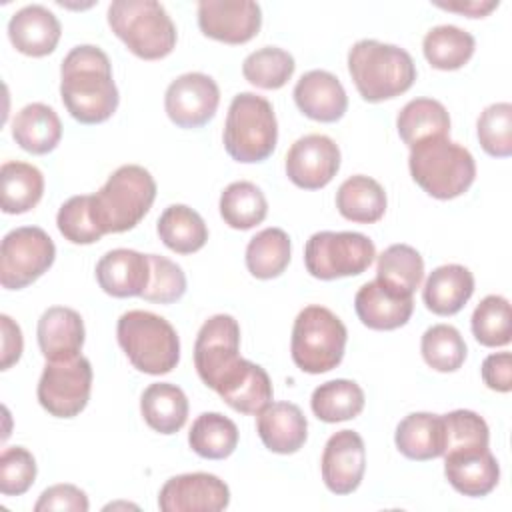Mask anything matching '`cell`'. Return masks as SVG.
Wrapping results in <instances>:
<instances>
[{
	"label": "cell",
	"instance_id": "obj_5",
	"mask_svg": "<svg viewBox=\"0 0 512 512\" xmlns=\"http://www.w3.org/2000/svg\"><path fill=\"white\" fill-rule=\"evenodd\" d=\"M108 26L124 46L142 60L166 58L176 46V26L156 0H114Z\"/></svg>",
	"mask_w": 512,
	"mask_h": 512
},
{
	"label": "cell",
	"instance_id": "obj_21",
	"mask_svg": "<svg viewBox=\"0 0 512 512\" xmlns=\"http://www.w3.org/2000/svg\"><path fill=\"white\" fill-rule=\"evenodd\" d=\"M96 280L108 296H142L150 280L148 254L130 248L110 250L96 264Z\"/></svg>",
	"mask_w": 512,
	"mask_h": 512
},
{
	"label": "cell",
	"instance_id": "obj_50",
	"mask_svg": "<svg viewBox=\"0 0 512 512\" xmlns=\"http://www.w3.org/2000/svg\"><path fill=\"white\" fill-rule=\"evenodd\" d=\"M0 326H2V360H0V370H8L12 364H16L22 356L24 340H22V330L20 326L6 314L0 316Z\"/></svg>",
	"mask_w": 512,
	"mask_h": 512
},
{
	"label": "cell",
	"instance_id": "obj_27",
	"mask_svg": "<svg viewBox=\"0 0 512 512\" xmlns=\"http://www.w3.org/2000/svg\"><path fill=\"white\" fill-rule=\"evenodd\" d=\"M12 138L30 154H48L62 138V122L54 108L42 102H32L14 116Z\"/></svg>",
	"mask_w": 512,
	"mask_h": 512
},
{
	"label": "cell",
	"instance_id": "obj_35",
	"mask_svg": "<svg viewBox=\"0 0 512 512\" xmlns=\"http://www.w3.org/2000/svg\"><path fill=\"white\" fill-rule=\"evenodd\" d=\"M476 48V40L470 32L452 26L442 24L434 26L426 32L422 40V52L428 64L436 70H458L472 58Z\"/></svg>",
	"mask_w": 512,
	"mask_h": 512
},
{
	"label": "cell",
	"instance_id": "obj_10",
	"mask_svg": "<svg viewBox=\"0 0 512 512\" xmlns=\"http://www.w3.org/2000/svg\"><path fill=\"white\" fill-rule=\"evenodd\" d=\"M56 246L38 226H20L2 238L0 284L6 290H22L36 282L54 264Z\"/></svg>",
	"mask_w": 512,
	"mask_h": 512
},
{
	"label": "cell",
	"instance_id": "obj_14",
	"mask_svg": "<svg viewBox=\"0 0 512 512\" xmlns=\"http://www.w3.org/2000/svg\"><path fill=\"white\" fill-rule=\"evenodd\" d=\"M340 170V148L324 134L298 138L286 154V176L304 190H318L332 182Z\"/></svg>",
	"mask_w": 512,
	"mask_h": 512
},
{
	"label": "cell",
	"instance_id": "obj_13",
	"mask_svg": "<svg viewBox=\"0 0 512 512\" xmlns=\"http://www.w3.org/2000/svg\"><path fill=\"white\" fill-rule=\"evenodd\" d=\"M220 104V88L208 74L188 72L172 80L164 94V110L178 128L208 124Z\"/></svg>",
	"mask_w": 512,
	"mask_h": 512
},
{
	"label": "cell",
	"instance_id": "obj_45",
	"mask_svg": "<svg viewBox=\"0 0 512 512\" xmlns=\"http://www.w3.org/2000/svg\"><path fill=\"white\" fill-rule=\"evenodd\" d=\"M444 422V454L452 450L488 448L490 430L482 416L472 410H452L442 416Z\"/></svg>",
	"mask_w": 512,
	"mask_h": 512
},
{
	"label": "cell",
	"instance_id": "obj_23",
	"mask_svg": "<svg viewBox=\"0 0 512 512\" xmlns=\"http://www.w3.org/2000/svg\"><path fill=\"white\" fill-rule=\"evenodd\" d=\"M256 430L262 444L276 454L298 452L308 438V422L292 402H270L256 414Z\"/></svg>",
	"mask_w": 512,
	"mask_h": 512
},
{
	"label": "cell",
	"instance_id": "obj_20",
	"mask_svg": "<svg viewBox=\"0 0 512 512\" xmlns=\"http://www.w3.org/2000/svg\"><path fill=\"white\" fill-rule=\"evenodd\" d=\"M298 110L316 122H336L348 110V96L340 80L326 70H310L294 86Z\"/></svg>",
	"mask_w": 512,
	"mask_h": 512
},
{
	"label": "cell",
	"instance_id": "obj_36",
	"mask_svg": "<svg viewBox=\"0 0 512 512\" xmlns=\"http://www.w3.org/2000/svg\"><path fill=\"white\" fill-rule=\"evenodd\" d=\"M310 406L314 416L322 422L334 424L352 420L364 410V390L354 380H330L314 388Z\"/></svg>",
	"mask_w": 512,
	"mask_h": 512
},
{
	"label": "cell",
	"instance_id": "obj_24",
	"mask_svg": "<svg viewBox=\"0 0 512 512\" xmlns=\"http://www.w3.org/2000/svg\"><path fill=\"white\" fill-rule=\"evenodd\" d=\"M474 294V276L462 264H444L430 272L424 282L422 300L432 314H458Z\"/></svg>",
	"mask_w": 512,
	"mask_h": 512
},
{
	"label": "cell",
	"instance_id": "obj_44",
	"mask_svg": "<svg viewBox=\"0 0 512 512\" xmlns=\"http://www.w3.org/2000/svg\"><path fill=\"white\" fill-rule=\"evenodd\" d=\"M476 134L486 154L508 158L512 154V104L496 102L484 108L476 122Z\"/></svg>",
	"mask_w": 512,
	"mask_h": 512
},
{
	"label": "cell",
	"instance_id": "obj_34",
	"mask_svg": "<svg viewBox=\"0 0 512 512\" xmlns=\"http://www.w3.org/2000/svg\"><path fill=\"white\" fill-rule=\"evenodd\" d=\"M156 230L164 246L176 254H194L204 248L208 240L206 222L186 204L168 206L160 214Z\"/></svg>",
	"mask_w": 512,
	"mask_h": 512
},
{
	"label": "cell",
	"instance_id": "obj_46",
	"mask_svg": "<svg viewBox=\"0 0 512 512\" xmlns=\"http://www.w3.org/2000/svg\"><path fill=\"white\" fill-rule=\"evenodd\" d=\"M150 260V280L142 298L156 304L178 302L186 292V274L182 268L158 254H148Z\"/></svg>",
	"mask_w": 512,
	"mask_h": 512
},
{
	"label": "cell",
	"instance_id": "obj_48",
	"mask_svg": "<svg viewBox=\"0 0 512 512\" xmlns=\"http://www.w3.org/2000/svg\"><path fill=\"white\" fill-rule=\"evenodd\" d=\"M90 508L88 496L74 484H54L46 488L38 502L34 504L36 512H52V510H68V512H86Z\"/></svg>",
	"mask_w": 512,
	"mask_h": 512
},
{
	"label": "cell",
	"instance_id": "obj_4",
	"mask_svg": "<svg viewBox=\"0 0 512 512\" xmlns=\"http://www.w3.org/2000/svg\"><path fill=\"white\" fill-rule=\"evenodd\" d=\"M116 338L130 364L144 374H168L180 362V338L174 326L154 312H124L118 318Z\"/></svg>",
	"mask_w": 512,
	"mask_h": 512
},
{
	"label": "cell",
	"instance_id": "obj_15",
	"mask_svg": "<svg viewBox=\"0 0 512 512\" xmlns=\"http://www.w3.org/2000/svg\"><path fill=\"white\" fill-rule=\"evenodd\" d=\"M198 26L204 36L224 44H246L262 26V10L252 0H202Z\"/></svg>",
	"mask_w": 512,
	"mask_h": 512
},
{
	"label": "cell",
	"instance_id": "obj_22",
	"mask_svg": "<svg viewBox=\"0 0 512 512\" xmlns=\"http://www.w3.org/2000/svg\"><path fill=\"white\" fill-rule=\"evenodd\" d=\"M84 336L82 316L66 306L44 310L36 326L38 348L46 360H70L80 356Z\"/></svg>",
	"mask_w": 512,
	"mask_h": 512
},
{
	"label": "cell",
	"instance_id": "obj_17",
	"mask_svg": "<svg viewBox=\"0 0 512 512\" xmlns=\"http://www.w3.org/2000/svg\"><path fill=\"white\" fill-rule=\"evenodd\" d=\"M320 468L322 480L332 494H352L360 486L366 470L362 436L354 430H338L332 434L324 446Z\"/></svg>",
	"mask_w": 512,
	"mask_h": 512
},
{
	"label": "cell",
	"instance_id": "obj_18",
	"mask_svg": "<svg viewBox=\"0 0 512 512\" xmlns=\"http://www.w3.org/2000/svg\"><path fill=\"white\" fill-rule=\"evenodd\" d=\"M444 456V474L450 486L470 498L490 494L500 480V466L488 448L452 450Z\"/></svg>",
	"mask_w": 512,
	"mask_h": 512
},
{
	"label": "cell",
	"instance_id": "obj_6",
	"mask_svg": "<svg viewBox=\"0 0 512 512\" xmlns=\"http://www.w3.org/2000/svg\"><path fill=\"white\" fill-rule=\"evenodd\" d=\"M154 198L156 182L152 174L138 164L116 168L104 186L92 194L96 218L104 234L132 230L148 214Z\"/></svg>",
	"mask_w": 512,
	"mask_h": 512
},
{
	"label": "cell",
	"instance_id": "obj_19",
	"mask_svg": "<svg viewBox=\"0 0 512 512\" xmlns=\"http://www.w3.org/2000/svg\"><path fill=\"white\" fill-rule=\"evenodd\" d=\"M60 36V20L42 4L20 8L8 22V38L24 56L42 58L52 54L60 42Z\"/></svg>",
	"mask_w": 512,
	"mask_h": 512
},
{
	"label": "cell",
	"instance_id": "obj_25",
	"mask_svg": "<svg viewBox=\"0 0 512 512\" xmlns=\"http://www.w3.org/2000/svg\"><path fill=\"white\" fill-rule=\"evenodd\" d=\"M354 310L360 322L370 330H396L410 320L414 300L396 296L382 288L378 280H372L358 288Z\"/></svg>",
	"mask_w": 512,
	"mask_h": 512
},
{
	"label": "cell",
	"instance_id": "obj_28",
	"mask_svg": "<svg viewBox=\"0 0 512 512\" xmlns=\"http://www.w3.org/2000/svg\"><path fill=\"white\" fill-rule=\"evenodd\" d=\"M216 392L232 410L240 414H258L272 402L274 396L268 372L246 358Z\"/></svg>",
	"mask_w": 512,
	"mask_h": 512
},
{
	"label": "cell",
	"instance_id": "obj_1",
	"mask_svg": "<svg viewBox=\"0 0 512 512\" xmlns=\"http://www.w3.org/2000/svg\"><path fill=\"white\" fill-rule=\"evenodd\" d=\"M60 98L80 124L106 122L118 108L120 94L108 54L92 44L72 48L60 66Z\"/></svg>",
	"mask_w": 512,
	"mask_h": 512
},
{
	"label": "cell",
	"instance_id": "obj_3",
	"mask_svg": "<svg viewBox=\"0 0 512 512\" xmlns=\"http://www.w3.org/2000/svg\"><path fill=\"white\" fill-rule=\"evenodd\" d=\"M408 168L414 182L438 200L462 196L476 178L474 156L448 136L430 138L412 146Z\"/></svg>",
	"mask_w": 512,
	"mask_h": 512
},
{
	"label": "cell",
	"instance_id": "obj_39",
	"mask_svg": "<svg viewBox=\"0 0 512 512\" xmlns=\"http://www.w3.org/2000/svg\"><path fill=\"white\" fill-rule=\"evenodd\" d=\"M266 214L268 202L264 192L248 180L232 182L220 194V216L234 230H250L258 226Z\"/></svg>",
	"mask_w": 512,
	"mask_h": 512
},
{
	"label": "cell",
	"instance_id": "obj_43",
	"mask_svg": "<svg viewBox=\"0 0 512 512\" xmlns=\"http://www.w3.org/2000/svg\"><path fill=\"white\" fill-rule=\"evenodd\" d=\"M56 226L72 244H94L104 236V230L96 218L92 194L68 198L58 210Z\"/></svg>",
	"mask_w": 512,
	"mask_h": 512
},
{
	"label": "cell",
	"instance_id": "obj_7",
	"mask_svg": "<svg viewBox=\"0 0 512 512\" xmlns=\"http://www.w3.org/2000/svg\"><path fill=\"white\" fill-rule=\"evenodd\" d=\"M278 122L272 104L254 92L232 98L224 124V148L242 164L264 162L276 148Z\"/></svg>",
	"mask_w": 512,
	"mask_h": 512
},
{
	"label": "cell",
	"instance_id": "obj_8",
	"mask_svg": "<svg viewBox=\"0 0 512 512\" xmlns=\"http://www.w3.org/2000/svg\"><path fill=\"white\" fill-rule=\"evenodd\" d=\"M346 340V326L332 310L318 304L306 306L292 326V360L308 374L330 372L342 362Z\"/></svg>",
	"mask_w": 512,
	"mask_h": 512
},
{
	"label": "cell",
	"instance_id": "obj_11",
	"mask_svg": "<svg viewBox=\"0 0 512 512\" xmlns=\"http://www.w3.org/2000/svg\"><path fill=\"white\" fill-rule=\"evenodd\" d=\"M92 376V364L82 354L70 360H46L36 388L40 406L56 418L78 416L90 400Z\"/></svg>",
	"mask_w": 512,
	"mask_h": 512
},
{
	"label": "cell",
	"instance_id": "obj_31",
	"mask_svg": "<svg viewBox=\"0 0 512 512\" xmlns=\"http://www.w3.org/2000/svg\"><path fill=\"white\" fill-rule=\"evenodd\" d=\"M386 192L370 176L356 174L346 178L336 192V208L338 212L358 224H374L386 212Z\"/></svg>",
	"mask_w": 512,
	"mask_h": 512
},
{
	"label": "cell",
	"instance_id": "obj_32",
	"mask_svg": "<svg viewBox=\"0 0 512 512\" xmlns=\"http://www.w3.org/2000/svg\"><path fill=\"white\" fill-rule=\"evenodd\" d=\"M396 128L402 142L412 148L424 140L448 136L450 116L442 102L434 98H414L398 112Z\"/></svg>",
	"mask_w": 512,
	"mask_h": 512
},
{
	"label": "cell",
	"instance_id": "obj_12",
	"mask_svg": "<svg viewBox=\"0 0 512 512\" xmlns=\"http://www.w3.org/2000/svg\"><path fill=\"white\" fill-rule=\"evenodd\" d=\"M240 326L230 314H216L208 318L194 342V366L200 380L214 392L238 370L242 364Z\"/></svg>",
	"mask_w": 512,
	"mask_h": 512
},
{
	"label": "cell",
	"instance_id": "obj_33",
	"mask_svg": "<svg viewBox=\"0 0 512 512\" xmlns=\"http://www.w3.org/2000/svg\"><path fill=\"white\" fill-rule=\"evenodd\" d=\"M44 194L42 172L28 164L10 160L0 168V204L6 214H24L32 210Z\"/></svg>",
	"mask_w": 512,
	"mask_h": 512
},
{
	"label": "cell",
	"instance_id": "obj_49",
	"mask_svg": "<svg viewBox=\"0 0 512 512\" xmlns=\"http://www.w3.org/2000/svg\"><path fill=\"white\" fill-rule=\"evenodd\" d=\"M482 380L494 392L512 390V354L496 352L484 358L482 362Z\"/></svg>",
	"mask_w": 512,
	"mask_h": 512
},
{
	"label": "cell",
	"instance_id": "obj_9",
	"mask_svg": "<svg viewBox=\"0 0 512 512\" xmlns=\"http://www.w3.org/2000/svg\"><path fill=\"white\" fill-rule=\"evenodd\" d=\"M374 242L360 232L322 230L308 238L304 246V266L318 280L358 276L374 262Z\"/></svg>",
	"mask_w": 512,
	"mask_h": 512
},
{
	"label": "cell",
	"instance_id": "obj_40",
	"mask_svg": "<svg viewBox=\"0 0 512 512\" xmlns=\"http://www.w3.org/2000/svg\"><path fill=\"white\" fill-rule=\"evenodd\" d=\"M294 68H296V62L292 54L276 46H264L248 54L242 62L244 78L252 86L262 90L282 88L292 78Z\"/></svg>",
	"mask_w": 512,
	"mask_h": 512
},
{
	"label": "cell",
	"instance_id": "obj_41",
	"mask_svg": "<svg viewBox=\"0 0 512 512\" xmlns=\"http://www.w3.org/2000/svg\"><path fill=\"white\" fill-rule=\"evenodd\" d=\"M472 334L476 342L488 348L506 346L512 340V308L504 296L490 294L472 314Z\"/></svg>",
	"mask_w": 512,
	"mask_h": 512
},
{
	"label": "cell",
	"instance_id": "obj_51",
	"mask_svg": "<svg viewBox=\"0 0 512 512\" xmlns=\"http://www.w3.org/2000/svg\"><path fill=\"white\" fill-rule=\"evenodd\" d=\"M436 6H440L444 10H450V12L464 14L468 18H484L494 8H498V2H478V0H472V2H448V4L438 2Z\"/></svg>",
	"mask_w": 512,
	"mask_h": 512
},
{
	"label": "cell",
	"instance_id": "obj_30",
	"mask_svg": "<svg viewBox=\"0 0 512 512\" xmlns=\"http://www.w3.org/2000/svg\"><path fill=\"white\" fill-rule=\"evenodd\" d=\"M144 422L160 434H176L188 420V398L170 382L150 384L140 398Z\"/></svg>",
	"mask_w": 512,
	"mask_h": 512
},
{
	"label": "cell",
	"instance_id": "obj_42",
	"mask_svg": "<svg viewBox=\"0 0 512 512\" xmlns=\"http://www.w3.org/2000/svg\"><path fill=\"white\" fill-rule=\"evenodd\" d=\"M424 362L436 372H456L466 360V342L450 324L430 326L420 340Z\"/></svg>",
	"mask_w": 512,
	"mask_h": 512
},
{
	"label": "cell",
	"instance_id": "obj_38",
	"mask_svg": "<svg viewBox=\"0 0 512 512\" xmlns=\"http://www.w3.org/2000/svg\"><path fill=\"white\" fill-rule=\"evenodd\" d=\"M290 238L282 228H264L246 246V268L254 278H278L290 264Z\"/></svg>",
	"mask_w": 512,
	"mask_h": 512
},
{
	"label": "cell",
	"instance_id": "obj_2",
	"mask_svg": "<svg viewBox=\"0 0 512 512\" xmlns=\"http://www.w3.org/2000/svg\"><path fill=\"white\" fill-rule=\"evenodd\" d=\"M348 72L366 102L396 98L416 80V64L404 48L368 38L350 48Z\"/></svg>",
	"mask_w": 512,
	"mask_h": 512
},
{
	"label": "cell",
	"instance_id": "obj_26",
	"mask_svg": "<svg viewBox=\"0 0 512 512\" xmlns=\"http://www.w3.org/2000/svg\"><path fill=\"white\" fill-rule=\"evenodd\" d=\"M396 448L410 460H432L444 454V422L442 416L430 412H412L402 418L394 434Z\"/></svg>",
	"mask_w": 512,
	"mask_h": 512
},
{
	"label": "cell",
	"instance_id": "obj_47",
	"mask_svg": "<svg viewBox=\"0 0 512 512\" xmlns=\"http://www.w3.org/2000/svg\"><path fill=\"white\" fill-rule=\"evenodd\" d=\"M36 480V460L24 446H10L0 454V492L20 496Z\"/></svg>",
	"mask_w": 512,
	"mask_h": 512
},
{
	"label": "cell",
	"instance_id": "obj_29",
	"mask_svg": "<svg viewBox=\"0 0 512 512\" xmlns=\"http://www.w3.org/2000/svg\"><path fill=\"white\" fill-rule=\"evenodd\" d=\"M424 278V260L420 252L408 244H392L380 256L376 264V280L388 292L412 298Z\"/></svg>",
	"mask_w": 512,
	"mask_h": 512
},
{
	"label": "cell",
	"instance_id": "obj_16",
	"mask_svg": "<svg viewBox=\"0 0 512 512\" xmlns=\"http://www.w3.org/2000/svg\"><path fill=\"white\" fill-rule=\"evenodd\" d=\"M230 504V488L208 472L180 474L166 480L158 494L162 512H220Z\"/></svg>",
	"mask_w": 512,
	"mask_h": 512
},
{
	"label": "cell",
	"instance_id": "obj_37",
	"mask_svg": "<svg viewBox=\"0 0 512 512\" xmlns=\"http://www.w3.org/2000/svg\"><path fill=\"white\" fill-rule=\"evenodd\" d=\"M188 444L206 460H224L238 446V426L220 412H204L192 422Z\"/></svg>",
	"mask_w": 512,
	"mask_h": 512
}]
</instances>
